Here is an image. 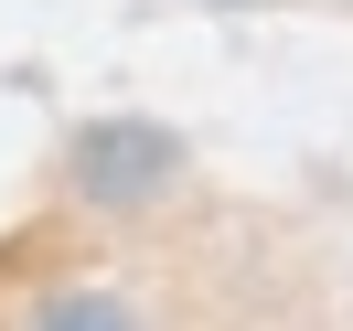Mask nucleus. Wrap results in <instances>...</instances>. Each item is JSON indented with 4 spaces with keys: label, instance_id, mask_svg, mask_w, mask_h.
I'll use <instances>...</instances> for the list:
<instances>
[{
    "label": "nucleus",
    "instance_id": "f03ea898",
    "mask_svg": "<svg viewBox=\"0 0 353 331\" xmlns=\"http://www.w3.org/2000/svg\"><path fill=\"white\" fill-rule=\"evenodd\" d=\"M32 331H139V321H129V299H118V288H65V299L32 310Z\"/></svg>",
    "mask_w": 353,
    "mask_h": 331
},
{
    "label": "nucleus",
    "instance_id": "f257e3e1",
    "mask_svg": "<svg viewBox=\"0 0 353 331\" xmlns=\"http://www.w3.org/2000/svg\"><path fill=\"white\" fill-rule=\"evenodd\" d=\"M172 171H182V139L150 129V118H108V129L75 139V193L86 203H150V193H172Z\"/></svg>",
    "mask_w": 353,
    "mask_h": 331
}]
</instances>
